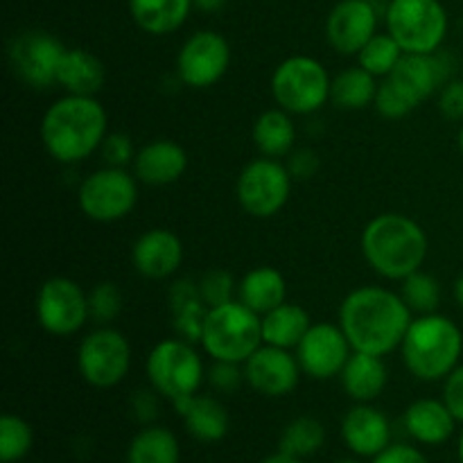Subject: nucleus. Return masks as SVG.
<instances>
[{"label":"nucleus","instance_id":"obj_5","mask_svg":"<svg viewBox=\"0 0 463 463\" xmlns=\"http://www.w3.org/2000/svg\"><path fill=\"white\" fill-rule=\"evenodd\" d=\"M262 344V317L238 298L206 310L199 346L211 360L244 364Z\"/></svg>","mask_w":463,"mask_h":463},{"label":"nucleus","instance_id":"obj_30","mask_svg":"<svg viewBox=\"0 0 463 463\" xmlns=\"http://www.w3.org/2000/svg\"><path fill=\"white\" fill-rule=\"evenodd\" d=\"M380 80L366 72L360 63L339 71L330 86V104L342 111H364L373 107Z\"/></svg>","mask_w":463,"mask_h":463},{"label":"nucleus","instance_id":"obj_45","mask_svg":"<svg viewBox=\"0 0 463 463\" xmlns=\"http://www.w3.org/2000/svg\"><path fill=\"white\" fill-rule=\"evenodd\" d=\"M371 463H432L425 457L423 450H419L411 443H392L384 448L378 457H373Z\"/></svg>","mask_w":463,"mask_h":463},{"label":"nucleus","instance_id":"obj_48","mask_svg":"<svg viewBox=\"0 0 463 463\" xmlns=\"http://www.w3.org/2000/svg\"><path fill=\"white\" fill-rule=\"evenodd\" d=\"M455 301L459 303V307H463V274L455 280Z\"/></svg>","mask_w":463,"mask_h":463},{"label":"nucleus","instance_id":"obj_52","mask_svg":"<svg viewBox=\"0 0 463 463\" xmlns=\"http://www.w3.org/2000/svg\"><path fill=\"white\" fill-rule=\"evenodd\" d=\"M459 71H461V77H463V54H461V59H459Z\"/></svg>","mask_w":463,"mask_h":463},{"label":"nucleus","instance_id":"obj_8","mask_svg":"<svg viewBox=\"0 0 463 463\" xmlns=\"http://www.w3.org/2000/svg\"><path fill=\"white\" fill-rule=\"evenodd\" d=\"M384 27L405 54H432L443 48L450 18L441 0H389Z\"/></svg>","mask_w":463,"mask_h":463},{"label":"nucleus","instance_id":"obj_15","mask_svg":"<svg viewBox=\"0 0 463 463\" xmlns=\"http://www.w3.org/2000/svg\"><path fill=\"white\" fill-rule=\"evenodd\" d=\"M294 353H297L303 375L312 380H333L339 378L346 362L351 360L353 346L342 326L319 321L310 326Z\"/></svg>","mask_w":463,"mask_h":463},{"label":"nucleus","instance_id":"obj_42","mask_svg":"<svg viewBox=\"0 0 463 463\" xmlns=\"http://www.w3.org/2000/svg\"><path fill=\"white\" fill-rule=\"evenodd\" d=\"M161 401L163 398L158 396L152 387L138 389V392H134V396H131L129 410L140 425H152V423H156V419H158Z\"/></svg>","mask_w":463,"mask_h":463},{"label":"nucleus","instance_id":"obj_34","mask_svg":"<svg viewBox=\"0 0 463 463\" xmlns=\"http://www.w3.org/2000/svg\"><path fill=\"white\" fill-rule=\"evenodd\" d=\"M34 448V430L23 416L7 414L0 416V461L18 463L25 459Z\"/></svg>","mask_w":463,"mask_h":463},{"label":"nucleus","instance_id":"obj_50","mask_svg":"<svg viewBox=\"0 0 463 463\" xmlns=\"http://www.w3.org/2000/svg\"><path fill=\"white\" fill-rule=\"evenodd\" d=\"M337 463H362V459H360V457L353 455V457H344V459H339Z\"/></svg>","mask_w":463,"mask_h":463},{"label":"nucleus","instance_id":"obj_46","mask_svg":"<svg viewBox=\"0 0 463 463\" xmlns=\"http://www.w3.org/2000/svg\"><path fill=\"white\" fill-rule=\"evenodd\" d=\"M226 3H229V0H193L194 9H197V12H202V14L222 12V9L226 7Z\"/></svg>","mask_w":463,"mask_h":463},{"label":"nucleus","instance_id":"obj_24","mask_svg":"<svg viewBox=\"0 0 463 463\" xmlns=\"http://www.w3.org/2000/svg\"><path fill=\"white\" fill-rule=\"evenodd\" d=\"M339 383H342L344 393L353 402L378 401L389 383V369L384 364V357L353 351L351 360L339 373Z\"/></svg>","mask_w":463,"mask_h":463},{"label":"nucleus","instance_id":"obj_31","mask_svg":"<svg viewBox=\"0 0 463 463\" xmlns=\"http://www.w3.org/2000/svg\"><path fill=\"white\" fill-rule=\"evenodd\" d=\"M127 463H181V443L165 425H143L127 448Z\"/></svg>","mask_w":463,"mask_h":463},{"label":"nucleus","instance_id":"obj_51","mask_svg":"<svg viewBox=\"0 0 463 463\" xmlns=\"http://www.w3.org/2000/svg\"><path fill=\"white\" fill-rule=\"evenodd\" d=\"M457 145H459V152H461V156H463V122H461L459 136H457Z\"/></svg>","mask_w":463,"mask_h":463},{"label":"nucleus","instance_id":"obj_32","mask_svg":"<svg viewBox=\"0 0 463 463\" xmlns=\"http://www.w3.org/2000/svg\"><path fill=\"white\" fill-rule=\"evenodd\" d=\"M326 446V428L317 416H297L283 428L279 439V450L292 457L310 459Z\"/></svg>","mask_w":463,"mask_h":463},{"label":"nucleus","instance_id":"obj_28","mask_svg":"<svg viewBox=\"0 0 463 463\" xmlns=\"http://www.w3.org/2000/svg\"><path fill=\"white\" fill-rule=\"evenodd\" d=\"M253 145L260 156L288 158L297 149V125L285 109L274 107L262 111L253 122Z\"/></svg>","mask_w":463,"mask_h":463},{"label":"nucleus","instance_id":"obj_40","mask_svg":"<svg viewBox=\"0 0 463 463\" xmlns=\"http://www.w3.org/2000/svg\"><path fill=\"white\" fill-rule=\"evenodd\" d=\"M373 109L384 118V120H401V118H407L414 111V107L398 93L396 86L389 80H380Z\"/></svg>","mask_w":463,"mask_h":463},{"label":"nucleus","instance_id":"obj_35","mask_svg":"<svg viewBox=\"0 0 463 463\" xmlns=\"http://www.w3.org/2000/svg\"><path fill=\"white\" fill-rule=\"evenodd\" d=\"M398 292L405 298V303L414 312V317L432 315L441 306V285H439V280L432 274H428L423 269L414 271L405 280H401V289Z\"/></svg>","mask_w":463,"mask_h":463},{"label":"nucleus","instance_id":"obj_38","mask_svg":"<svg viewBox=\"0 0 463 463\" xmlns=\"http://www.w3.org/2000/svg\"><path fill=\"white\" fill-rule=\"evenodd\" d=\"M206 384L215 393L231 396V393L240 392L242 384H247V380H244V366L238 364V362L213 360V364L206 371Z\"/></svg>","mask_w":463,"mask_h":463},{"label":"nucleus","instance_id":"obj_39","mask_svg":"<svg viewBox=\"0 0 463 463\" xmlns=\"http://www.w3.org/2000/svg\"><path fill=\"white\" fill-rule=\"evenodd\" d=\"M136 152H138V149L134 147L129 136L122 134V131H109L102 147H99L104 165L111 167H131L134 165Z\"/></svg>","mask_w":463,"mask_h":463},{"label":"nucleus","instance_id":"obj_3","mask_svg":"<svg viewBox=\"0 0 463 463\" xmlns=\"http://www.w3.org/2000/svg\"><path fill=\"white\" fill-rule=\"evenodd\" d=\"M360 247L373 274L389 283H401L410 274L423 269L430 240L414 217L389 211L366 222Z\"/></svg>","mask_w":463,"mask_h":463},{"label":"nucleus","instance_id":"obj_21","mask_svg":"<svg viewBox=\"0 0 463 463\" xmlns=\"http://www.w3.org/2000/svg\"><path fill=\"white\" fill-rule=\"evenodd\" d=\"M188 170V154L176 140L156 138L138 147L131 172L138 184L149 188H165L176 184Z\"/></svg>","mask_w":463,"mask_h":463},{"label":"nucleus","instance_id":"obj_43","mask_svg":"<svg viewBox=\"0 0 463 463\" xmlns=\"http://www.w3.org/2000/svg\"><path fill=\"white\" fill-rule=\"evenodd\" d=\"M441 401L446 402L448 410L457 419V423L463 425V362L443 380Z\"/></svg>","mask_w":463,"mask_h":463},{"label":"nucleus","instance_id":"obj_36","mask_svg":"<svg viewBox=\"0 0 463 463\" xmlns=\"http://www.w3.org/2000/svg\"><path fill=\"white\" fill-rule=\"evenodd\" d=\"M122 307H125V294L111 280H102L89 289L90 321L95 326H111L122 315Z\"/></svg>","mask_w":463,"mask_h":463},{"label":"nucleus","instance_id":"obj_49","mask_svg":"<svg viewBox=\"0 0 463 463\" xmlns=\"http://www.w3.org/2000/svg\"><path fill=\"white\" fill-rule=\"evenodd\" d=\"M457 457H459V463H463V430H461L459 439H457Z\"/></svg>","mask_w":463,"mask_h":463},{"label":"nucleus","instance_id":"obj_10","mask_svg":"<svg viewBox=\"0 0 463 463\" xmlns=\"http://www.w3.org/2000/svg\"><path fill=\"white\" fill-rule=\"evenodd\" d=\"M292 185V175L280 158L258 156L240 170L235 181V199L247 215L269 220L288 206Z\"/></svg>","mask_w":463,"mask_h":463},{"label":"nucleus","instance_id":"obj_37","mask_svg":"<svg viewBox=\"0 0 463 463\" xmlns=\"http://www.w3.org/2000/svg\"><path fill=\"white\" fill-rule=\"evenodd\" d=\"M199 283V297H202L203 306L215 307L222 303H229L238 298V283H235L233 274L226 269H211L197 280Z\"/></svg>","mask_w":463,"mask_h":463},{"label":"nucleus","instance_id":"obj_44","mask_svg":"<svg viewBox=\"0 0 463 463\" xmlns=\"http://www.w3.org/2000/svg\"><path fill=\"white\" fill-rule=\"evenodd\" d=\"M285 165H288L289 175H292L294 181H306V179H312V176L319 172V156H317L315 149H307V147L294 149V152L288 156V161H285Z\"/></svg>","mask_w":463,"mask_h":463},{"label":"nucleus","instance_id":"obj_11","mask_svg":"<svg viewBox=\"0 0 463 463\" xmlns=\"http://www.w3.org/2000/svg\"><path fill=\"white\" fill-rule=\"evenodd\" d=\"M131 344L113 326H95L77 346V371L93 389H113L129 375Z\"/></svg>","mask_w":463,"mask_h":463},{"label":"nucleus","instance_id":"obj_12","mask_svg":"<svg viewBox=\"0 0 463 463\" xmlns=\"http://www.w3.org/2000/svg\"><path fill=\"white\" fill-rule=\"evenodd\" d=\"M34 317L43 333L72 337L90 321L89 292L68 276H52L36 292Z\"/></svg>","mask_w":463,"mask_h":463},{"label":"nucleus","instance_id":"obj_20","mask_svg":"<svg viewBox=\"0 0 463 463\" xmlns=\"http://www.w3.org/2000/svg\"><path fill=\"white\" fill-rule=\"evenodd\" d=\"M184 242L170 229H149L131 247V265L147 280H167L184 265Z\"/></svg>","mask_w":463,"mask_h":463},{"label":"nucleus","instance_id":"obj_25","mask_svg":"<svg viewBox=\"0 0 463 463\" xmlns=\"http://www.w3.org/2000/svg\"><path fill=\"white\" fill-rule=\"evenodd\" d=\"M131 21L149 36H170L188 23L193 0H127Z\"/></svg>","mask_w":463,"mask_h":463},{"label":"nucleus","instance_id":"obj_4","mask_svg":"<svg viewBox=\"0 0 463 463\" xmlns=\"http://www.w3.org/2000/svg\"><path fill=\"white\" fill-rule=\"evenodd\" d=\"M463 355V333L441 312L411 319L401 344V357L410 375L420 383H443Z\"/></svg>","mask_w":463,"mask_h":463},{"label":"nucleus","instance_id":"obj_13","mask_svg":"<svg viewBox=\"0 0 463 463\" xmlns=\"http://www.w3.org/2000/svg\"><path fill=\"white\" fill-rule=\"evenodd\" d=\"M231 45L215 30H197L181 43L176 52V77L184 86L206 90L224 80L231 68Z\"/></svg>","mask_w":463,"mask_h":463},{"label":"nucleus","instance_id":"obj_29","mask_svg":"<svg viewBox=\"0 0 463 463\" xmlns=\"http://www.w3.org/2000/svg\"><path fill=\"white\" fill-rule=\"evenodd\" d=\"M312 324L315 321L310 319V312L306 307L285 301L283 306L262 315V342L294 351Z\"/></svg>","mask_w":463,"mask_h":463},{"label":"nucleus","instance_id":"obj_18","mask_svg":"<svg viewBox=\"0 0 463 463\" xmlns=\"http://www.w3.org/2000/svg\"><path fill=\"white\" fill-rule=\"evenodd\" d=\"M242 366L247 387L265 398L289 396L303 375L297 353L269 344H262Z\"/></svg>","mask_w":463,"mask_h":463},{"label":"nucleus","instance_id":"obj_6","mask_svg":"<svg viewBox=\"0 0 463 463\" xmlns=\"http://www.w3.org/2000/svg\"><path fill=\"white\" fill-rule=\"evenodd\" d=\"M206 371L197 344L184 337L161 339L154 344L145 362L149 387L167 402H176L202 392L206 384Z\"/></svg>","mask_w":463,"mask_h":463},{"label":"nucleus","instance_id":"obj_7","mask_svg":"<svg viewBox=\"0 0 463 463\" xmlns=\"http://www.w3.org/2000/svg\"><path fill=\"white\" fill-rule=\"evenodd\" d=\"M333 75L328 68L307 54H292L274 68L269 80L276 107L292 116H315L330 102Z\"/></svg>","mask_w":463,"mask_h":463},{"label":"nucleus","instance_id":"obj_41","mask_svg":"<svg viewBox=\"0 0 463 463\" xmlns=\"http://www.w3.org/2000/svg\"><path fill=\"white\" fill-rule=\"evenodd\" d=\"M439 113L448 122H463V77H452L437 93Z\"/></svg>","mask_w":463,"mask_h":463},{"label":"nucleus","instance_id":"obj_17","mask_svg":"<svg viewBox=\"0 0 463 463\" xmlns=\"http://www.w3.org/2000/svg\"><path fill=\"white\" fill-rule=\"evenodd\" d=\"M380 14L373 0H339L326 16V41L344 57H357L378 34Z\"/></svg>","mask_w":463,"mask_h":463},{"label":"nucleus","instance_id":"obj_33","mask_svg":"<svg viewBox=\"0 0 463 463\" xmlns=\"http://www.w3.org/2000/svg\"><path fill=\"white\" fill-rule=\"evenodd\" d=\"M405 57V50L398 45V41L389 34L387 30L378 32L364 48L357 54V63L364 68L366 72H371L378 80H387L393 72V68L401 63V59Z\"/></svg>","mask_w":463,"mask_h":463},{"label":"nucleus","instance_id":"obj_19","mask_svg":"<svg viewBox=\"0 0 463 463\" xmlns=\"http://www.w3.org/2000/svg\"><path fill=\"white\" fill-rule=\"evenodd\" d=\"M342 441L360 459H373L392 446V420L373 402H355L342 416Z\"/></svg>","mask_w":463,"mask_h":463},{"label":"nucleus","instance_id":"obj_16","mask_svg":"<svg viewBox=\"0 0 463 463\" xmlns=\"http://www.w3.org/2000/svg\"><path fill=\"white\" fill-rule=\"evenodd\" d=\"M452 72H455V57L443 52L441 48L432 54H405L387 80L411 107L419 109L420 104L434 98L446 81L452 80Z\"/></svg>","mask_w":463,"mask_h":463},{"label":"nucleus","instance_id":"obj_47","mask_svg":"<svg viewBox=\"0 0 463 463\" xmlns=\"http://www.w3.org/2000/svg\"><path fill=\"white\" fill-rule=\"evenodd\" d=\"M260 463H307V459H301V457H292L288 452H274V455L265 457Z\"/></svg>","mask_w":463,"mask_h":463},{"label":"nucleus","instance_id":"obj_9","mask_svg":"<svg viewBox=\"0 0 463 463\" xmlns=\"http://www.w3.org/2000/svg\"><path fill=\"white\" fill-rule=\"evenodd\" d=\"M77 203L90 222H120L129 217L138 203V179L129 167L102 165L81 181L77 188Z\"/></svg>","mask_w":463,"mask_h":463},{"label":"nucleus","instance_id":"obj_23","mask_svg":"<svg viewBox=\"0 0 463 463\" xmlns=\"http://www.w3.org/2000/svg\"><path fill=\"white\" fill-rule=\"evenodd\" d=\"M402 428L420 446H443L457 432V419L441 398H419L402 414Z\"/></svg>","mask_w":463,"mask_h":463},{"label":"nucleus","instance_id":"obj_1","mask_svg":"<svg viewBox=\"0 0 463 463\" xmlns=\"http://www.w3.org/2000/svg\"><path fill=\"white\" fill-rule=\"evenodd\" d=\"M414 312L401 292L384 285H362L339 303L337 324L346 333L353 351L387 357L401 351Z\"/></svg>","mask_w":463,"mask_h":463},{"label":"nucleus","instance_id":"obj_22","mask_svg":"<svg viewBox=\"0 0 463 463\" xmlns=\"http://www.w3.org/2000/svg\"><path fill=\"white\" fill-rule=\"evenodd\" d=\"M176 414L185 425V432L199 443H220L231 430V416L226 407L208 393L181 398L172 402Z\"/></svg>","mask_w":463,"mask_h":463},{"label":"nucleus","instance_id":"obj_27","mask_svg":"<svg viewBox=\"0 0 463 463\" xmlns=\"http://www.w3.org/2000/svg\"><path fill=\"white\" fill-rule=\"evenodd\" d=\"M238 301L256 315H267L288 301V280L276 267H253L238 280Z\"/></svg>","mask_w":463,"mask_h":463},{"label":"nucleus","instance_id":"obj_26","mask_svg":"<svg viewBox=\"0 0 463 463\" xmlns=\"http://www.w3.org/2000/svg\"><path fill=\"white\" fill-rule=\"evenodd\" d=\"M107 81V68L90 50L66 48L57 71V86L68 95H90L98 98Z\"/></svg>","mask_w":463,"mask_h":463},{"label":"nucleus","instance_id":"obj_14","mask_svg":"<svg viewBox=\"0 0 463 463\" xmlns=\"http://www.w3.org/2000/svg\"><path fill=\"white\" fill-rule=\"evenodd\" d=\"M66 45L45 30H25L9 41L7 59L12 72L25 86L36 90L57 84L59 61Z\"/></svg>","mask_w":463,"mask_h":463},{"label":"nucleus","instance_id":"obj_2","mask_svg":"<svg viewBox=\"0 0 463 463\" xmlns=\"http://www.w3.org/2000/svg\"><path fill=\"white\" fill-rule=\"evenodd\" d=\"M109 134V116L98 98L63 95L45 109L39 136L50 158L75 165L99 152Z\"/></svg>","mask_w":463,"mask_h":463}]
</instances>
